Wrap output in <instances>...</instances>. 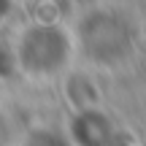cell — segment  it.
I'll use <instances>...</instances> for the list:
<instances>
[{
	"instance_id": "2",
	"label": "cell",
	"mask_w": 146,
	"mask_h": 146,
	"mask_svg": "<svg viewBox=\"0 0 146 146\" xmlns=\"http://www.w3.org/2000/svg\"><path fill=\"white\" fill-rule=\"evenodd\" d=\"M11 8H14V0H0V22L11 16Z\"/></svg>"
},
{
	"instance_id": "1",
	"label": "cell",
	"mask_w": 146,
	"mask_h": 146,
	"mask_svg": "<svg viewBox=\"0 0 146 146\" xmlns=\"http://www.w3.org/2000/svg\"><path fill=\"white\" fill-rule=\"evenodd\" d=\"M68 60V38L52 25H35L16 41V62L27 73H52Z\"/></svg>"
}]
</instances>
